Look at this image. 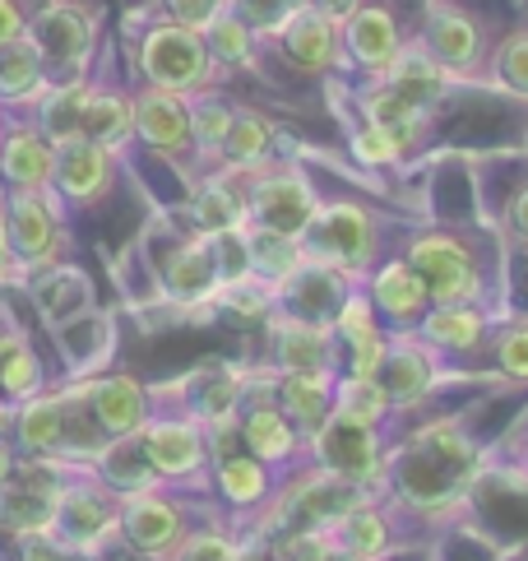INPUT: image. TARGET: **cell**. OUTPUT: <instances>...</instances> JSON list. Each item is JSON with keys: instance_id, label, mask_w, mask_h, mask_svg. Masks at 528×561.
<instances>
[{"instance_id": "obj_1", "label": "cell", "mask_w": 528, "mask_h": 561, "mask_svg": "<svg viewBox=\"0 0 528 561\" xmlns=\"http://www.w3.org/2000/svg\"><path fill=\"white\" fill-rule=\"evenodd\" d=\"M486 473V446L455 413L422 417L390 440V488L384 501L399 515L445 519L473 496L478 478Z\"/></svg>"}, {"instance_id": "obj_2", "label": "cell", "mask_w": 528, "mask_h": 561, "mask_svg": "<svg viewBox=\"0 0 528 561\" xmlns=\"http://www.w3.org/2000/svg\"><path fill=\"white\" fill-rule=\"evenodd\" d=\"M422 278L432 307H492L496 297V242L469 228H413L399 251Z\"/></svg>"}, {"instance_id": "obj_3", "label": "cell", "mask_w": 528, "mask_h": 561, "mask_svg": "<svg viewBox=\"0 0 528 561\" xmlns=\"http://www.w3.org/2000/svg\"><path fill=\"white\" fill-rule=\"evenodd\" d=\"M301 247H307V260H315V265L343 274L348 284H361L384 260V218L353 195L324 199L311 232L301 237Z\"/></svg>"}, {"instance_id": "obj_4", "label": "cell", "mask_w": 528, "mask_h": 561, "mask_svg": "<svg viewBox=\"0 0 528 561\" xmlns=\"http://www.w3.org/2000/svg\"><path fill=\"white\" fill-rule=\"evenodd\" d=\"M324 195L297 163H269L246 176V228L251 232H274V237H301L311 232Z\"/></svg>"}, {"instance_id": "obj_5", "label": "cell", "mask_w": 528, "mask_h": 561, "mask_svg": "<svg viewBox=\"0 0 528 561\" xmlns=\"http://www.w3.org/2000/svg\"><path fill=\"white\" fill-rule=\"evenodd\" d=\"M390 440L394 436L380 432V427L330 417V423L311 436V465L343 478L348 488L384 496V488H390Z\"/></svg>"}, {"instance_id": "obj_6", "label": "cell", "mask_w": 528, "mask_h": 561, "mask_svg": "<svg viewBox=\"0 0 528 561\" xmlns=\"http://www.w3.org/2000/svg\"><path fill=\"white\" fill-rule=\"evenodd\" d=\"M417 43L455 84H473V79L486 75V61H492V37H486L482 19L455 5V0H426Z\"/></svg>"}, {"instance_id": "obj_7", "label": "cell", "mask_w": 528, "mask_h": 561, "mask_svg": "<svg viewBox=\"0 0 528 561\" xmlns=\"http://www.w3.org/2000/svg\"><path fill=\"white\" fill-rule=\"evenodd\" d=\"M139 70L149 75V89L168 93H205L214 84V56L205 47V33L181 28V24H158L149 28L145 47H139Z\"/></svg>"}, {"instance_id": "obj_8", "label": "cell", "mask_w": 528, "mask_h": 561, "mask_svg": "<svg viewBox=\"0 0 528 561\" xmlns=\"http://www.w3.org/2000/svg\"><path fill=\"white\" fill-rule=\"evenodd\" d=\"M450 380H455V367L426 348L413 330L409 334H390V353H384V367H380V386H384V394H390L394 413H417L422 404H432Z\"/></svg>"}, {"instance_id": "obj_9", "label": "cell", "mask_w": 528, "mask_h": 561, "mask_svg": "<svg viewBox=\"0 0 528 561\" xmlns=\"http://www.w3.org/2000/svg\"><path fill=\"white\" fill-rule=\"evenodd\" d=\"M264 325H269V367L278 376H292V371H343V348H338V334L330 325L288 316V311H274Z\"/></svg>"}, {"instance_id": "obj_10", "label": "cell", "mask_w": 528, "mask_h": 561, "mask_svg": "<svg viewBox=\"0 0 528 561\" xmlns=\"http://www.w3.org/2000/svg\"><path fill=\"white\" fill-rule=\"evenodd\" d=\"M139 440H145L153 473L168 478V483H195V478H205V469L214 465L209 436L195 417H149V427L139 432Z\"/></svg>"}, {"instance_id": "obj_11", "label": "cell", "mask_w": 528, "mask_h": 561, "mask_svg": "<svg viewBox=\"0 0 528 561\" xmlns=\"http://www.w3.org/2000/svg\"><path fill=\"white\" fill-rule=\"evenodd\" d=\"M409 47V33H403L399 14L390 5H361L348 24H343V66H353L357 75L380 79L399 61V51Z\"/></svg>"}, {"instance_id": "obj_12", "label": "cell", "mask_w": 528, "mask_h": 561, "mask_svg": "<svg viewBox=\"0 0 528 561\" xmlns=\"http://www.w3.org/2000/svg\"><path fill=\"white\" fill-rule=\"evenodd\" d=\"M492 330H496V311L492 307H426L422 325L413 330L426 348L436 357H445L450 367L469 363V357L486 353L492 344Z\"/></svg>"}, {"instance_id": "obj_13", "label": "cell", "mask_w": 528, "mask_h": 561, "mask_svg": "<svg viewBox=\"0 0 528 561\" xmlns=\"http://www.w3.org/2000/svg\"><path fill=\"white\" fill-rule=\"evenodd\" d=\"M361 288H367L371 297V307L380 316V325L390 330V334H409L422 325V316L426 307H432V297H426L422 288V278L413 274V265L403 255H384L380 265L361 278Z\"/></svg>"}, {"instance_id": "obj_14", "label": "cell", "mask_w": 528, "mask_h": 561, "mask_svg": "<svg viewBox=\"0 0 528 561\" xmlns=\"http://www.w3.org/2000/svg\"><path fill=\"white\" fill-rule=\"evenodd\" d=\"M324 529L334 538L338 561H384L399 548V511L384 496L357 501Z\"/></svg>"}, {"instance_id": "obj_15", "label": "cell", "mask_w": 528, "mask_h": 561, "mask_svg": "<svg viewBox=\"0 0 528 561\" xmlns=\"http://www.w3.org/2000/svg\"><path fill=\"white\" fill-rule=\"evenodd\" d=\"M120 529H126L130 543L145 557H176L181 543H186V519H181V506L172 496H162L158 488L130 492V501L120 506Z\"/></svg>"}, {"instance_id": "obj_16", "label": "cell", "mask_w": 528, "mask_h": 561, "mask_svg": "<svg viewBox=\"0 0 528 561\" xmlns=\"http://www.w3.org/2000/svg\"><path fill=\"white\" fill-rule=\"evenodd\" d=\"M274 43L283 51V61H288L292 70H301V75H330V70L343 66V24L324 19L311 5L297 10Z\"/></svg>"}, {"instance_id": "obj_17", "label": "cell", "mask_w": 528, "mask_h": 561, "mask_svg": "<svg viewBox=\"0 0 528 561\" xmlns=\"http://www.w3.org/2000/svg\"><path fill=\"white\" fill-rule=\"evenodd\" d=\"M357 122H371L376 130H384L403 153H417L432 135V112H422L409 98H399L394 89H384L380 79H367V89L357 93Z\"/></svg>"}, {"instance_id": "obj_18", "label": "cell", "mask_w": 528, "mask_h": 561, "mask_svg": "<svg viewBox=\"0 0 528 561\" xmlns=\"http://www.w3.org/2000/svg\"><path fill=\"white\" fill-rule=\"evenodd\" d=\"M135 135L158 153L191 149V98L168 89H145L135 98Z\"/></svg>"}, {"instance_id": "obj_19", "label": "cell", "mask_w": 528, "mask_h": 561, "mask_svg": "<svg viewBox=\"0 0 528 561\" xmlns=\"http://www.w3.org/2000/svg\"><path fill=\"white\" fill-rule=\"evenodd\" d=\"M348 288H353V284H348L343 274H334V270L315 265V260H307V265H301L292 278H283V284H278V311L330 325Z\"/></svg>"}, {"instance_id": "obj_20", "label": "cell", "mask_w": 528, "mask_h": 561, "mask_svg": "<svg viewBox=\"0 0 528 561\" xmlns=\"http://www.w3.org/2000/svg\"><path fill=\"white\" fill-rule=\"evenodd\" d=\"M334 380L338 371H292V376H278V409L292 417V427L307 436V446H311V436L330 423L334 417Z\"/></svg>"}, {"instance_id": "obj_21", "label": "cell", "mask_w": 528, "mask_h": 561, "mask_svg": "<svg viewBox=\"0 0 528 561\" xmlns=\"http://www.w3.org/2000/svg\"><path fill=\"white\" fill-rule=\"evenodd\" d=\"M214 488H218V496L228 501L232 511L251 515V511H264V506L274 501V492H278V469L260 465V459L246 455V450H232V455L214 459Z\"/></svg>"}, {"instance_id": "obj_22", "label": "cell", "mask_w": 528, "mask_h": 561, "mask_svg": "<svg viewBox=\"0 0 528 561\" xmlns=\"http://www.w3.org/2000/svg\"><path fill=\"white\" fill-rule=\"evenodd\" d=\"M380 84L394 89L399 98H409V103H417L422 112H436V107L445 103V93L455 89V79L445 75V70L432 61V56H426V47L413 37V43L399 51V61L380 75Z\"/></svg>"}, {"instance_id": "obj_23", "label": "cell", "mask_w": 528, "mask_h": 561, "mask_svg": "<svg viewBox=\"0 0 528 561\" xmlns=\"http://www.w3.org/2000/svg\"><path fill=\"white\" fill-rule=\"evenodd\" d=\"M93 423L103 436H135L149 427V394L130 376H107L93 386Z\"/></svg>"}, {"instance_id": "obj_24", "label": "cell", "mask_w": 528, "mask_h": 561, "mask_svg": "<svg viewBox=\"0 0 528 561\" xmlns=\"http://www.w3.org/2000/svg\"><path fill=\"white\" fill-rule=\"evenodd\" d=\"M195 228L199 232H232L246 228V176H237L232 168H222L195 191Z\"/></svg>"}, {"instance_id": "obj_25", "label": "cell", "mask_w": 528, "mask_h": 561, "mask_svg": "<svg viewBox=\"0 0 528 561\" xmlns=\"http://www.w3.org/2000/svg\"><path fill=\"white\" fill-rule=\"evenodd\" d=\"M274 122L260 116L251 107H237L232 112V130H228V145H222V168H232L237 176H251L260 168L274 163Z\"/></svg>"}, {"instance_id": "obj_26", "label": "cell", "mask_w": 528, "mask_h": 561, "mask_svg": "<svg viewBox=\"0 0 528 561\" xmlns=\"http://www.w3.org/2000/svg\"><path fill=\"white\" fill-rule=\"evenodd\" d=\"M334 417H348V423L390 432L399 413L390 404V394H384L380 376H348V371H338V380H334Z\"/></svg>"}, {"instance_id": "obj_27", "label": "cell", "mask_w": 528, "mask_h": 561, "mask_svg": "<svg viewBox=\"0 0 528 561\" xmlns=\"http://www.w3.org/2000/svg\"><path fill=\"white\" fill-rule=\"evenodd\" d=\"M56 172H60V186L74 199H93L97 191L107 186V149L103 145H89V139H66L56 153Z\"/></svg>"}, {"instance_id": "obj_28", "label": "cell", "mask_w": 528, "mask_h": 561, "mask_svg": "<svg viewBox=\"0 0 528 561\" xmlns=\"http://www.w3.org/2000/svg\"><path fill=\"white\" fill-rule=\"evenodd\" d=\"M135 130V103L116 93H89L84 98V112H79V139H89V145H120Z\"/></svg>"}, {"instance_id": "obj_29", "label": "cell", "mask_w": 528, "mask_h": 561, "mask_svg": "<svg viewBox=\"0 0 528 561\" xmlns=\"http://www.w3.org/2000/svg\"><path fill=\"white\" fill-rule=\"evenodd\" d=\"M492 371L505 386H528V316H505L492 330Z\"/></svg>"}, {"instance_id": "obj_30", "label": "cell", "mask_w": 528, "mask_h": 561, "mask_svg": "<svg viewBox=\"0 0 528 561\" xmlns=\"http://www.w3.org/2000/svg\"><path fill=\"white\" fill-rule=\"evenodd\" d=\"M205 47L214 56V66H241V70H251L255 56H260V37L246 24H241L232 10H222L214 24L205 28Z\"/></svg>"}, {"instance_id": "obj_31", "label": "cell", "mask_w": 528, "mask_h": 561, "mask_svg": "<svg viewBox=\"0 0 528 561\" xmlns=\"http://www.w3.org/2000/svg\"><path fill=\"white\" fill-rule=\"evenodd\" d=\"M486 79L501 89L519 98V103H528V24L505 33L501 43L492 47V61H486Z\"/></svg>"}, {"instance_id": "obj_32", "label": "cell", "mask_w": 528, "mask_h": 561, "mask_svg": "<svg viewBox=\"0 0 528 561\" xmlns=\"http://www.w3.org/2000/svg\"><path fill=\"white\" fill-rule=\"evenodd\" d=\"M51 515L66 525L70 543H84V548L97 543V538L112 529V511H107V501L97 496V492H70Z\"/></svg>"}, {"instance_id": "obj_33", "label": "cell", "mask_w": 528, "mask_h": 561, "mask_svg": "<svg viewBox=\"0 0 528 561\" xmlns=\"http://www.w3.org/2000/svg\"><path fill=\"white\" fill-rule=\"evenodd\" d=\"M232 103H222V98L195 93L191 103V145L205 153V158H222V145H228V130H232Z\"/></svg>"}, {"instance_id": "obj_34", "label": "cell", "mask_w": 528, "mask_h": 561, "mask_svg": "<svg viewBox=\"0 0 528 561\" xmlns=\"http://www.w3.org/2000/svg\"><path fill=\"white\" fill-rule=\"evenodd\" d=\"M5 172L14 176L19 186H43L47 176L56 172V153L37 135L24 130V135H14L5 145Z\"/></svg>"}, {"instance_id": "obj_35", "label": "cell", "mask_w": 528, "mask_h": 561, "mask_svg": "<svg viewBox=\"0 0 528 561\" xmlns=\"http://www.w3.org/2000/svg\"><path fill=\"white\" fill-rule=\"evenodd\" d=\"M14 242L28 260H47L56 251V228H51V214L37 205L33 195H24L14 205Z\"/></svg>"}, {"instance_id": "obj_36", "label": "cell", "mask_w": 528, "mask_h": 561, "mask_svg": "<svg viewBox=\"0 0 528 561\" xmlns=\"http://www.w3.org/2000/svg\"><path fill=\"white\" fill-rule=\"evenodd\" d=\"M228 10H232L255 37H278L283 24H288L297 10H307V0H228Z\"/></svg>"}, {"instance_id": "obj_37", "label": "cell", "mask_w": 528, "mask_h": 561, "mask_svg": "<svg viewBox=\"0 0 528 561\" xmlns=\"http://www.w3.org/2000/svg\"><path fill=\"white\" fill-rule=\"evenodd\" d=\"M348 153L357 158L361 168H380V172L409 163V153H403L384 130H376L371 122H357V126L348 130Z\"/></svg>"}, {"instance_id": "obj_38", "label": "cell", "mask_w": 528, "mask_h": 561, "mask_svg": "<svg viewBox=\"0 0 528 561\" xmlns=\"http://www.w3.org/2000/svg\"><path fill=\"white\" fill-rule=\"evenodd\" d=\"M338 348H343V371L348 376H380L384 353H390V330L376 325L367 334H353L348 344H338Z\"/></svg>"}, {"instance_id": "obj_39", "label": "cell", "mask_w": 528, "mask_h": 561, "mask_svg": "<svg viewBox=\"0 0 528 561\" xmlns=\"http://www.w3.org/2000/svg\"><path fill=\"white\" fill-rule=\"evenodd\" d=\"M43 43H51V56H84V47H89V24H84V14H74V10H51L47 19H43Z\"/></svg>"}, {"instance_id": "obj_40", "label": "cell", "mask_w": 528, "mask_h": 561, "mask_svg": "<svg viewBox=\"0 0 528 561\" xmlns=\"http://www.w3.org/2000/svg\"><path fill=\"white\" fill-rule=\"evenodd\" d=\"M278 561H338L330 529H288L278 538Z\"/></svg>"}, {"instance_id": "obj_41", "label": "cell", "mask_w": 528, "mask_h": 561, "mask_svg": "<svg viewBox=\"0 0 528 561\" xmlns=\"http://www.w3.org/2000/svg\"><path fill=\"white\" fill-rule=\"evenodd\" d=\"M37 79V51L33 43H0V89L19 93Z\"/></svg>"}, {"instance_id": "obj_42", "label": "cell", "mask_w": 528, "mask_h": 561, "mask_svg": "<svg viewBox=\"0 0 528 561\" xmlns=\"http://www.w3.org/2000/svg\"><path fill=\"white\" fill-rule=\"evenodd\" d=\"M0 386L14 390V394H28L37 386V363L33 353L24 344H14V339H5L0 344Z\"/></svg>"}, {"instance_id": "obj_43", "label": "cell", "mask_w": 528, "mask_h": 561, "mask_svg": "<svg viewBox=\"0 0 528 561\" xmlns=\"http://www.w3.org/2000/svg\"><path fill=\"white\" fill-rule=\"evenodd\" d=\"M60 436H66V417H60L56 404H33L24 413V440H28V446L47 450V446H56Z\"/></svg>"}, {"instance_id": "obj_44", "label": "cell", "mask_w": 528, "mask_h": 561, "mask_svg": "<svg viewBox=\"0 0 528 561\" xmlns=\"http://www.w3.org/2000/svg\"><path fill=\"white\" fill-rule=\"evenodd\" d=\"M162 10H168L172 24L181 28H195V33H205L214 19L228 10V0H162Z\"/></svg>"}, {"instance_id": "obj_45", "label": "cell", "mask_w": 528, "mask_h": 561, "mask_svg": "<svg viewBox=\"0 0 528 561\" xmlns=\"http://www.w3.org/2000/svg\"><path fill=\"white\" fill-rule=\"evenodd\" d=\"M501 237H510V242H519L528 251V182L505 199V209H501Z\"/></svg>"}, {"instance_id": "obj_46", "label": "cell", "mask_w": 528, "mask_h": 561, "mask_svg": "<svg viewBox=\"0 0 528 561\" xmlns=\"http://www.w3.org/2000/svg\"><path fill=\"white\" fill-rule=\"evenodd\" d=\"M181 557L186 561H237V548L228 538L205 534V538H186V543H181Z\"/></svg>"}, {"instance_id": "obj_47", "label": "cell", "mask_w": 528, "mask_h": 561, "mask_svg": "<svg viewBox=\"0 0 528 561\" xmlns=\"http://www.w3.org/2000/svg\"><path fill=\"white\" fill-rule=\"evenodd\" d=\"M311 10H320L324 19H334V24H348V19L367 5V0H307Z\"/></svg>"}, {"instance_id": "obj_48", "label": "cell", "mask_w": 528, "mask_h": 561, "mask_svg": "<svg viewBox=\"0 0 528 561\" xmlns=\"http://www.w3.org/2000/svg\"><path fill=\"white\" fill-rule=\"evenodd\" d=\"M14 37H19V14L10 0H0V43H14Z\"/></svg>"}, {"instance_id": "obj_49", "label": "cell", "mask_w": 528, "mask_h": 561, "mask_svg": "<svg viewBox=\"0 0 528 561\" xmlns=\"http://www.w3.org/2000/svg\"><path fill=\"white\" fill-rule=\"evenodd\" d=\"M28 561H56V552H51V548L43 543V534H37L33 543H28Z\"/></svg>"}, {"instance_id": "obj_50", "label": "cell", "mask_w": 528, "mask_h": 561, "mask_svg": "<svg viewBox=\"0 0 528 561\" xmlns=\"http://www.w3.org/2000/svg\"><path fill=\"white\" fill-rule=\"evenodd\" d=\"M5 473H10V450L0 446V478H5Z\"/></svg>"}, {"instance_id": "obj_51", "label": "cell", "mask_w": 528, "mask_h": 561, "mask_svg": "<svg viewBox=\"0 0 528 561\" xmlns=\"http://www.w3.org/2000/svg\"><path fill=\"white\" fill-rule=\"evenodd\" d=\"M524 478H528V450H524Z\"/></svg>"}, {"instance_id": "obj_52", "label": "cell", "mask_w": 528, "mask_h": 561, "mask_svg": "<svg viewBox=\"0 0 528 561\" xmlns=\"http://www.w3.org/2000/svg\"><path fill=\"white\" fill-rule=\"evenodd\" d=\"M524 153H528V135H524Z\"/></svg>"}, {"instance_id": "obj_53", "label": "cell", "mask_w": 528, "mask_h": 561, "mask_svg": "<svg viewBox=\"0 0 528 561\" xmlns=\"http://www.w3.org/2000/svg\"><path fill=\"white\" fill-rule=\"evenodd\" d=\"M0 423H5V413H0Z\"/></svg>"}]
</instances>
